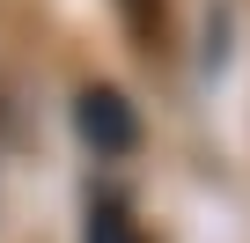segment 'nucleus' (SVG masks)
<instances>
[{
    "mask_svg": "<svg viewBox=\"0 0 250 243\" xmlns=\"http://www.w3.org/2000/svg\"><path fill=\"white\" fill-rule=\"evenodd\" d=\"M118 8H125V30L155 52V37H162V0H118Z\"/></svg>",
    "mask_w": 250,
    "mask_h": 243,
    "instance_id": "3",
    "label": "nucleus"
},
{
    "mask_svg": "<svg viewBox=\"0 0 250 243\" xmlns=\"http://www.w3.org/2000/svg\"><path fill=\"white\" fill-rule=\"evenodd\" d=\"M81 243H140L133 206H125L118 192H96V199H88V236H81Z\"/></svg>",
    "mask_w": 250,
    "mask_h": 243,
    "instance_id": "2",
    "label": "nucleus"
},
{
    "mask_svg": "<svg viewBox=\"0 0 250 243\" xmlns=\"http://www.w3.org/2000/svg\"><path fill=\"white\" fill-rule=\"evenodd\" d=\"M81 133L96 155H125L133 148V110H125L118 88H81Z\"/></svg>",
    "mask_w": 250,
    "mask_h": 243,
    "instance_id": "1",
    "label": "nucleus"
}]
</instances>
